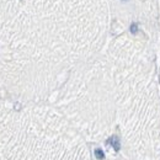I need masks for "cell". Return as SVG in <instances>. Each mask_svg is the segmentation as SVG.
<instances>
[{"label":"cell","instance_id":"cell-4","mask_svg":"<svg viewBox=\"0 0 160 160\" xmlns=\"http://www.w3.org/2000/svg\"><path fill=\"white\" fill-rule=\"evenodd\" d=\"M122 1H127V0H122Z\"/></svg>","mask_w":160,"mask_h":160},{"label":"cell","instance_id":"cell-1","mask_svg":"<svg viewBox=\"0 0 160 160\" xmlns=\"http://www.w3.org/2000/svg\"><path fill=\"white\" fill-rule=\"evenodd\" d=\"M109 143L115 148V150H120V140H118L117 137H112L109 139Z\"/></svg>","mask_w":160,"mask_h":160},{"label":"cell","instance_id":"cell-3","mask_svg":"<svg viewBox=\"0 0 160 160\" xmlns=\"http://www.w3.org/2000/svg\"><path fill=\"white\" fill-rule=\"evenodd\" d=\"M131 32L132 33H137L138 32V23H132V25H131Z\"/></svg>","mask_w":160,"mask_h":160},{"label":"cell","instance_id":"cell-2","mask_svg":"<svg viewBox=\"0 0 160 160\" xmlns=\"http://www.w3.org/2000/svg\"><path fill=\"white\" fill-rule=\"evenodd\" d=\"M95 155H96V158L97 159H104V152L101 150V149H96L95 150Z\"/></svg>","mask_w":160,"mask_h":160}]
</instances>
